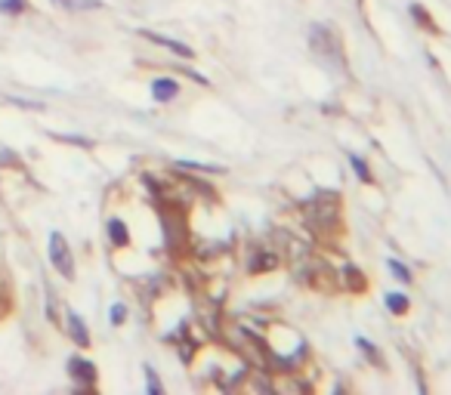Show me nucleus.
Here are the masks:
<instances>
[{
	"label": "nucleus",
	"instance_id": "nucleus-7",
	"mask_svg": "<svg viewBox=\"0 0 451 395\" xmlns=\"http://www.w3.org/2000/svg\"><path fill=\"white\" fill-rule=\"evenodd\" d=\"M337 287H340V290H350V294H365V287H368V278H365L355 266H350V262H346V266L337 272Z\"/></svg>",
	"mask_w": 451,
	"mask_h": 395
},
{
	"label": "nucleus",
	"instance_id": "nucleus-18",
	"mask_svg": "<svg viewBox=\"0 0 451 395\" xmlns=\"http://www.w3.org/2000/svg\"><path fill=\"white\" fill-rule=\"evenodd\" d=\"M387 269L392 272V275H396L402 284H411V281H415V275H411V269L405 266V262H399V260H387Z\"/></svg>",
	"mask_w": 451,
	"mask_h": 395
},
{
	"label": "nucleus",
	"instance_id": "nucleus-20",
	"mask_svg": "<svg viewBox=\"0 0 451 395\" xmlns=\"http://www.w3.org/2000/svg\"><path fill=\"white\" fill-rule=\"evenodd\" d=\"M146 389H148V395H161L164 392V386H161V380H158V374H155V368L152 364H146Z\"/></svg>",
	"mask_w": 451,
	"mask_h": 395
},
{
	"label": "nucleus",
	"instance_id": "nucleus-1",
	"mask_svg": "<svg viewBox=\"0 0 451 395\" xmlns=\"http://www.w3.org/2000/svg\"><path fill=\"white\" fill-rule=\"evenodd\" d=\"M303 213H306V225L322 241L340 232V195L337 192H322L318 198H313L303 207Z\"/></svg>",
	"mask_w": 451,
	"mask_h": 395
},
{
	"label": "nucleus",
	"instance_id": "nucleus-15",
	"mask_svg": "<svg viewBox=\"0 0 451 395\" xmlns=\"http://www.w3.org/2000/svg\"><path fill=\"white\" fill-rule=\"evenodd\" d=\"M173 167H176V170H195V173H211V176L226 173V167H217V164H198V161H176Z\"/></svg>",
	"mask_w": 451,
	"mask_h": 395
},
{
	"label": "nucleus",
	"instance_id": "nucleus-21",
	"mask_svg": "<svg viewBox=\"0 0 451 395\" xmlns=\"http://www.w3.org/2000/svg\"><path fill=\"white\" fill-rule=\"evenodd\" d=\"M127 303H115L111 306V312H108V322L115 324V327H121V324H127Z\"/></svg>",
	"mask_w": 451,
	"mask_h": 395
},
{
	"label": "nucleus",
	"instance_id": "nucleus-11",
	"mask_svg": "<svg viewBox=\"0 0 451 395\" xmlns=\"http://www.w3.org/2000/svg\"><path fill=\"white\" fill-rule=\"evenodd\" d=\"M69 337L74 343L81 346V349H90V331H87V324H83V318L78 315V312H69Z\"/></svg>",
	"mask_w": 451,
	"mask_h": 395
},
{
	"label": "nucleus",
	"instance_id": "nucleus-8",
	"mask_svg": "<svg viewBox=\"0 0 451 395\" xmlns=\"http://www.w3.org/2000/svg\"><path fill=\"white\" fill-rule=\"evenodd\" d=\"M146 37V41H152V43H158V46H164V50H171V53H176L180 59H195V50L189 43H183V41H173V37H164V34H158V31H139Z\"/></svg>",
	"mask_w": 451,
	"mask_h": 395
},
{
	"label": "nucleus",
	"instance_id": "nucleus-13",
	"mask_svg": "<svg viewBox=\"0 0 451 395\" xmlns=\"http://www.w3.org/2000/svg\"><path fill=\"white\" fill-rule=\"evenodd\" d=\"M408 13H411V19H415V22H417L420 28H424V31H430V34H439V25H436V19L430 16L427 9L420 6V4H411V9H408Z\"/></svg>",
	"mask_w": 451,
	"mask_h": 395
},
{
	"label": "nucleus",
	"instance_id": "nucleus-14",
	"mask_svg": "<svg viewBox=\"0 0 451 395\" xmlns=\"http://www.w3.org/2000/svg\"><path fill=\"white\" fill-rule=\"evenodd\" d=\"M355 346H359V352L374 364V368H380V364H383V355L377 352V346H374L368 337H355Z\"/></svg>",
	"mask_w": 451,
	"mask_h": 395
},
{
	"label": "nucleus",
	"instance_id": "nucleus-5",
	"mask_svg": "<svg viewBox=\"0 0 451 395\" xmlns=\"http://www.w3.org/2000/svg\"><path fill=\"white\" fill-rule=\"evenodd\" d=\"M65 368H69V377L78 383V389H93V386H96V377H99V374H96V364H93V361L71 355Z\"/></svg>",
	"mask_w": 451,
	"mask_h": 395
},
{
	"label": "nucleus",
	"instance_id": "nucleus-16",
	"mask_svg": "<svg viewBox=\"0 0 451 395\" xmlns=\"http://www.w3.org/2000/svg\"><path fill=\"white\" fill-rule=\"evenodd\" d=\"M350 164H353V170H355V176H359L362 183H374V173H371V167H368V161H365V158L350 155Z\"/></svg>",
	"mask_w": 451,
	"mask_h": 395
},
{
	"label": "nucleus",
	"instance_id": "nucleus-6",
	"mask_svg": "<svg viewBox=\"0 0 451 395\" xmlns=\"http://www.w3.org/2000/svg\"><path fill=\"white\" fill-rule=\"evenodd\" d=\"M278 262H281V253L275 247H253L248 257V272L250 275H263V272L278 269Z\"/></svg>",
	"mask_w": 451,
	"mask_h": 395
},
{
	"label": "nucleus",
	"instance_id": "nucleus-9",
	"mask_svg": "<svg viewBox=\"0 0 451 395\" xmlns=\"http://www.w3.org/2000/svg\"><path fill=\"white\" fill-rule=\"evenodd\" d=\"M176 96H180V81H173V78H155L152 81V99L155 102H161V106H167V102H173Z\"/></svg>",
	"mask_w": 451,
	"mask_h": 395
},
{
	"label": "nucleus",
	"instance_id": "nucleus-17",
	"mask_svg": "<svg viewBox=\"0 0 451 395\" xmlns=\"http://www.w3.org/2000/svg\"><path fill=\"white\" fill-rule=\"evenodd\" d=\"M62 9H102V0H53Z\"/></svg>",
	"mask_w": 451,
	"mask_h": 395
},
{
	"label": "nucleus",
	"instance_id": "nucleus-10",
	"mask_svg": "<svg viewBox=\"0 0 451 395\" xmlns=\"http://www.w3.org/2000/svg\"><path fill=\"white\" fill-rule=\"evenodd\" d=\"M106 232H108V241H111V247H115V250L130 247V229H127V222H124V220L111 216V220L106 222Z\"/></svg>",
	"mask_w": 451,
	"mask_h": 395
},
{
	"label": "nucleus",
	"instance_id": "nucleus-12",
	"mask_svg": "<svg viewBox=\"0 0 451 395\" xmlns=\"http://www.w3.org/2000/svg\"><path fill=\"white\" fill-rule=\"evenodd\" d=\"M383 306H387V312H392V315H405L408 309H411V297H405V294H399V290H392V294H387L383 297Z\"/></svg>",
	"mask_w": 451,
	"mask_h": 395
},
{
	"label": "nucleus",
	"instance_id": "nucleus-3",
	"mask_svg": "<svg viewBox=\"0 0 451 395\" xmlns=\"http://www.w3.org/2000/svg\"><path fill=\"white\" fill-rule=\"evenodd\" d=\"M46 253H50V262H53V269L59 272L62 278H74V253L69 247V241H65V235L62 232H53L50 235V247H46Z\"/></svg>",
	"mask_w": 451,
	"mask_h": 395
},
{
	"label": "nucleus",
	"instance_id": "nucleus-4",
	"mask_svg": "<svg viewBox=\"0 0 451 395\" xmlns=\"http://www.w3.org/2000/svg\"><path fill=\"white\" fill-rule=\"evenodd\" d=\"M158 213H161V225H164L167 247H171V250H180L183 244H186V225H183V216L176 213V207H167V204H158Z\"/></svg>",
	"mask_w": 451,
	"mask_h": 395
},
{
	"label": "nucleus",
	"instance_id": "nucleus-2",
	"mask_svg": "<svg viewBox=\"0 0 451 395\" xmlns=\"http://www.w3.org/2000/svg\"><path fill=\"white\" fill-rule=\"evenodd\" d=\"M309 46L318 59L331 62V65H340L346 68V56H343V43H340V34L328 25H313L309 28Z\"/></svg>",
	"mask_w": 451,
	"mask_h": 395
},
{
	"label": "nucleus",
	"instance_id": "nucleus-19",
	"mask_svg": "<svg viewBox=\"0 0 451 395\" xmlns=\"http://www.w3.org/2000/svg\"><path fill=\"white\" fill-rule=\"evenodd\" d=\"M28 9V0H0V13L4 16H22Z\"/></svg>",
	"mask_w": 451,
	"mask_h": 395
},
{
	"label": "nucleus",
	"instance_id": "nucleus-22",
	"mask_svg": "<svg viewBox=\"0 0 451 395\" xmlns=\"http://www.w3.org/2000/svg\"><path fill=\"white\" fill-rule=\"evenodd\" d=\"M53 139H59V143H69V145H81V148H93V139H87V136H65V133H53Z\"/></svg>",
	"mask_w": 451,
	"mask_h": 395
}]
</instances>
